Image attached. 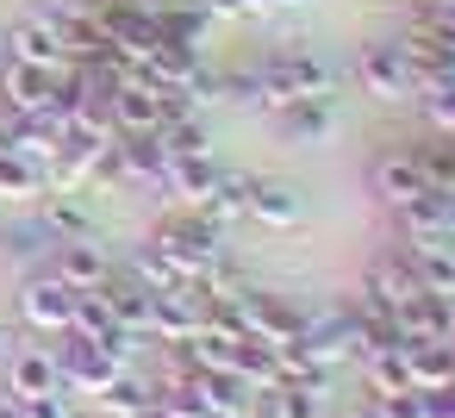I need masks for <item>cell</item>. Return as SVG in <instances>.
<instances>
[{
	"instance_id": "ba28073f",
	"label": "cell",
	"mask_w": 455,
	"mask_h": 418,
	"mask_svg": "<svg viewBox=\"0 0 455 418\" xmlns=\"http://www.w3.org/2000/svg\"><path fill=\"white\" fill-rule=\"evenodd\" d=\"M0 418H26V412H20V399H13V393H0Z\"/></svg>"
},
{
	"instance_id": "5b68a950",
	"label": "cell",
	"mask_w": 455,
	"mask_h": 418,
	"mask_svg": "<svg viewBox=\"0 0 455 418\" xmlns=\"http://www.w3.org/2000/svg\"><path fill=\"white\" fill-rule=\"evenodd\" d=\"M13 57L20 63H38V69H57L63 63V32L57 26H20L13 32Z\"/></svg>"
},
{
	"instance_id": "277c9868",
	"label": "cell",
	"mask_w": 455,
	"mask_h": 418,
	"mask_svg": "<svg viewBox=\"0 0 455 418\" xmlns=\"http://www.w3.org/2000/svg\"><path fill=\"white\" fill-rule=\"evenodd\" d=\"M57 281H69L76 293H94V287L107 281L100 250H94V244H82V237H69V244H63V256H57Z\"/></svg>"
},
{
	"instance_id": "3957f363",
	"label": "cell",
	"mask_w": 455,
	"mask_h": 418,
	"mask_svg": "<svg viewBox=\"0 0 455 418\" xmlns=\"http://www.w3.org/2000/svg\"><path fill=\"white\" fill-rule=\"evenodd\" d=\"M7 374H13V393H69L51 350H20V356L7 362Z\"/></svg>"
},
{
	"instance_id": "52a82bcc",
	"label": "cell",
	"mask_w": 455,
	"mask_h": 418,
	"mask_svg": "<svg viewBox=\"0 0 455 418\" xmlns=\"http://www.w3.org/2000/svg\"><path fill=\"white\" fill-rule=\"evenodd\" d=\"M26 418H69V399L63 393H13Z\"/></svg>"
},
{
	"instance_id": "6da1fadb",
	"label": "cell",
	"mask_w": 455,
	"mask_h": 418,
	"mask_svg": "<svg viewBox=\"0 0 455 418\" xmlns=\"http://www.w3.org/2000/svg\"><path fill=\"white\" fill-rule=\"evenodd\" d=\"M63 343L51 350L57 356V368H63V387H88V393H100L113 374H119V362L94 343V337H82V331H57Z\"/></svg>"
},
{
	"instance_id": "9c48e42d",
	"label": "cell",
	"mask_w": 455,
	"mask_h": 418,
	"mask_svg": "<svg viewBox=\"0 0 455 418\" xmlns=\"http://www.w3.org/2000/svg\"><path fill=\"white\" fill-rule=\"evenodd\" d=\"M7 362H13V337H7V331H0V368H7Z\"/></svg>"
},
{
	"instance_id": "8992f818",
	"label": "cell",
	"mask_w": 455,
	"mask_h": 418,
	"mask_svg": "<svg viewBox=\"0 0 455 418\" xmlns=\"http://www.w3.org/2000/svg\"><path fill=\"white\" fill-rule=\"evenodd\" d=\"M100 399H107V412H119V418H138V412H150L156 399H150V387L144 381H132V374H113L107 387H100Z\"/></svg>"
},
{
	"instance_id": "7a4b0ae2",
	"label": "cell",
	"mask_w": 455,
	"mask_h": 418,
	"mask_svg": "<svg viewBox=\"0 0 455 418\" xmlns=\"http://www.w3.org/2000/svg\"><path fill=\"white\" fill-rule=\"evenodd\" d=\"M20 306H26V318H32L38 331H69V325H76V306H82V293H76L69 281H57V275H51V281H32Z\"/></svg>"
}]
</instances>
